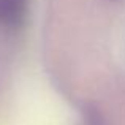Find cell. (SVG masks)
I'll return each instance as SVG.
<instances>
[{"mask_svg":"<svg viewBox=\"0 0 125 125\" xmlns=\"http://www.w3.org/2000/svg\"><path fill=\"white\" fill-rule=\"evenodd\" d=\"M27 0H0V25L16 27L22 22Z\"/></svg>","mask_w":125,"mask_h":125,"instance_id":"obj_1","label":"cell"}]
</instances>
